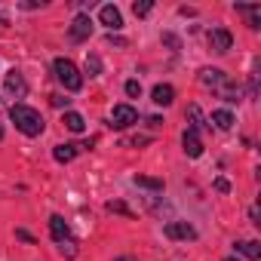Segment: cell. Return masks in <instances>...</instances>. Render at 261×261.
<instances>
[{"label": "cell", "instance_id": "obj_32", "mask_svg": "<svg viewBox=\"0 0 261 261\" xmlns=\"http://www.w3.org/2000/svg\"><path fill=\"white\" fill-rule=\"evenodd\" d=\"M68 101H71V98H65V95H53V105H56V108H65Z\"/></svg>", "mask_w": 261, "mask_h": 261}, {"label": "cell", "instance_id": "obj_4", "mask_svg": "<svg viewBox=\"0 0 261 261\" xmlns=\"http://www.w3.org/2000/svg\"><path fill=\"white\" fill-rule=\"evenodd\" d=\"M139 108L136 105H129V101H120V105H114V111H111V129H117V133H123V129H129V126H136L139 123Z\"/></svg>", "mask_w": 261, "mask_h": 261}, {"label": "cell", "instance_id": "obj_27", "mask_svg": "<svg viewBox=\"0 0 261 261\" xmlns=\"http://www.w3.org/2000/svg\"><path fill=\"white\" fill-rule=\"evenodd\" d=\"M123 92H126L129 98H142V83H139V80H126V83H123Z\"/></svg>", "mask_w": 261, "mask_h": 261}, {"label": "cell", "instance_id": "obj_8", "mask_svg": "<svg viewBox=\"0 0 261 261\" xmlns=\"http://www.w3.org/2000/svg\"><path fill=\"white\" fill-rule=\"evenodd\" d=\"M98 25H105L108 34L120 31V28H123V13H120V7H117V4H101V7H98Z\"/></svg>", "mask_w": 261, "mask_h": 261}, {"label": "cell", "instance_id": "obj_17", "mask_svg": "<svg viewBox=\"0 0 261 261\" xmlns=\"http://www.w3.org/2000/svg\"><path fill=\"white\" fill-rule=\"evenodd\" d=\"M233 13H240V16H246V22H249V28L252 31H258L261 28V7L258 4H233Z\"/></svg>", "mask_w": 261, "mask_h": 261}, {"label": "cell", "instance_id": "obj_24", "mask_svg": "<svg viewBox=\"0 0 261 261\" xmlns=\"http://www.w3.org/2000/svg\"><path fill=\"white\" fill-rule=\"evenodd\" d=\"M133 13H136L139 19L151 16V13H154V0H136V4H133Z\"/></svg>", "mask_w": 261, "mask_h": 261}, {"label": "cell", "instance_id": "obj_7", "mask_svg": "<svg viewBox=\"0 0 261 261\" xmlns=\"http://www.w3.org/2000/svg\"><path fill=\"white\" fill-rule=\"evenodd\" d=\"M181 151H185L191 160H200V157H203V151H206V145H203V136L197 133L194 126H188L185 133H181Z\"/></svg>", "mask_w": 261, "mask_h": 261}, {"label": "cell", "instance_id": "obj_18", "mask_svg": "<svg viewBox=\"0 0 261 261\" xmlns=\"http://www.w3.org/2000/svg\"><path fill=\"white\" fill-rule=\"evenodd\" d=\"M215 95H218L224 105H240V101H243V89H240V83H233V80H227Z\"/></svg>", "mask_w": 261, "mask_h": 261}, {"label": "cell", "instance_id": "obj_36", "mask_svg": "<svg viewBox=\"0 0 261 261\" xmlns=\"http://www.w3.org/2000/svg\"><path fill=\"white\" fill-rule=\"evenodd\" d=\"M114 261H139V258H136V255H117Z\"/></svg>", "mask_w": 261, "mask_h": 261}, {"label": "cell", "instance_id": "obj_23", "mask_svg": "<svg viewBox=\"0 0 261 261\" xmlns=\"http://www.w3.org/2000/svg\"><path fill=\"white\" fill-rule=\"evenodd\" d=\"M105 209H108V212H117V215H126V218H136V212L129 209V206H126L123 200H111V203H108Z\"/></svg>", "mask_w": 261, "mask_h": 261}, {"label": "cell", "instance_id": "obj_15", "mask_svg": "<svg viewBox=\"0 0 261 261\" xmlns=\"http://www.w3.org/2000/svg\"><path fill=\"white\" fill-rule=\"evenodd\" d=\"M233 252L243 255L246 261H258L261 258V243L258 240H233Z\"/></svg>", "mask_w": 261, "mask_h": 261}, {"label": "cell", "instance_id": "obj_16", "mask_svg": "<svg viewBox=\"0 0 261 261\" xmlns=\"http://www.w3.org/2000/svg\"><path fill=\"white\" fill-rule=\"evenodd\" d=\"M62 123H65L68 133H74V136H83L86 133V117L80 111H65L62 114Z\"/></svg>", "mask_w": 261, "mask_h": 261}, {"label": "cell", "instance_id": "obj_37", "mask_svg": "<svg viewBox=\"0 0 261 261\" xmlns=\"http://www.w3.org/2000/svg\"><path fill=\"white\" fill-rule=\"evenodd\" d=\"M4 136H7V129H4V123H0V142H4Z\"/></svg>", "mask_w": 261, "mask_h": 261}, {"label": "cell", "instance_id": "obj_28", "mask_svg": "<svg viewBox=\"0 0 261 261\" xmlns=\"http://www.w3.org/2000/svg\"><path fill=\"white\" fill-rule=\"evenodd\" d=\"M16 7H19V10H43L46 0H19Z\"/></svg>", "mask_w": 261, "mask_h": 261}, {"label": "cell", "instance_id": "obj_6", "mask_svg": "<svg viewBox=\"0 0 261 261\" xmlns=\"http://www.w3.org/2000/svg\"><path fill=\"white\" fill-rule=\"evenodd\" d=\"M206 43H209V49H212L215 56H224V53L233 49V34L218 25V28H212V31L206 34Z\"/></svg>", "mask_w": 261, "mask_h": 261}, {"label": "cell", "instance_id": "obj_22", "mask_svg": "<svg viewBox=\"0 0 261 261\" xmlns=\"http://www.w3.org/2000/svg\"><path fill=\"white\" fill-rule=\"evenodd\" d=\"M246 98L255 101L258 98V62L252 65V74H249V86H246Z\"/></svg>", "mask_w": 261, "mask_h": 261}, {"label": "cell", "instance_id": "obj_14", "mask_svg": "<svg viewBox=\"0 0 261 261\" xmlns=\"http://www.w3.org/2000/svg\"><path fill=\"white\" fill-rule=\"evenodd\" d=\"M151 101H154L157 108H169V105L175 101V86H172V83H157V86L151 89Z\"/></svg>", "mask_w": 261, "mask_h": 261}, {"label": "cell", "instance_id": "obj_25", "mask_svg": "<svg viewBox=\"0 0 261 261\" xmlns=\"http://www.w3.org/2000/svg\"><path fill=\"white\" fill-rule=\"evenodd\" d=\"M160 40H163V46H169L172 53H181V37H178V34H172V31H163V34H160Z\"/></svg>", "mask_w": 261, "mask_h": 261}, {"label": "cell", "instance_id": "obj_5", "mask_svg": "<svg viewBox=\"0 0 261 261\" xmlns=\"http://www.w3.org/2000/svg\"><path fill=\"white\" fill-rule=\"evenodd\" d=\"M92 28H95L92 16H89V13H77V16L71 19V25H68V40H71V43H86V40L92 37Z\"/></svg>", "mask_w": 261, "mask_h": 261}, {"label": "cell", "instance_id": "obj_9", "mask_svg": "<svg viewBox=\"0 0 261 261\" xmlns=\"http://www.w3.org/2000/svg\"><path fill=\"white\" fill-rule=\"evenodd\" d=\"M197 80H200L206 89L218 92V89H221L230 77H227V71H221V68H209V65H206V68H200V71H197Z\"/></svg>", "mask_w": 261, "mask_h": 261}, {"label": "cell", "instance_id": "obj_34", "mask_svg": "<svg viewBox=\"0 0 261 261\" xmlns=\"http://www.w3.org/2000/svg\"><path fill=\"white\" fill-rule=\"evenodd\" d=\"M178 13L181 16H197V10H191V7H178Z\"/></svg>", "mask_w": 261, "mask_h": 261}, {"label": "cell", "instance_id": "obj_35", "mask_svg": "<svg viewBox=\"0 0 261 261\" xmlns=\"http://www.w3.org/2000/svg\"><path fill=\"white\" fill-rule=\"evenodd\" d=\"M160 123H163V120H160V117H148V126H151V129H157V126H160Z\"/></svg>", "mask_w": 261, "mask_h": 261}, {"label": "cell", "instance_id": "obj_26", "mask_svg": "<svg viewBox=\"0 0 261 261\" xmlns=\"http://www.w3.org/2000/svg\"><path fill=\"white\" fill-rule=\"evenodd\" d=\"M77 252H80V249H77V240H68V243H59V255H62V258H68V261H74V258H77Z\"/></svg>", "mask_w": 261, "mask_h": 261}, {"label": "cell", "instance_id": "obj_30", "mask_svg": "<svg viewBox=\"0 0 261 261\" xmlns=\"http://www.w3.org/2000/svg\"><path fill=\"white\" fill-rule=\"evenodd\" d=\"M16 240H22V243H28V246H34V243H37V240H34L25 227H19V230H16Z\"/></svg>", "mask_w": 261, "mask_h": 261}, {"label": "cell", "instance_id": "obj_11", "mask_svg": "<svg viewBox=\"0 0 261 261\" xmlns=\"http://www.w3.org/2000/svg\"><path fill=\"white\" fill-rule=\"evenodd\" d=\"M89 145H92V142H86V145H77V142H62V145H56V148H53V160H56V163H71L77 154L89 151Z\"/></svg>", "mask_w": 261, "mask_h": 261}, {"label": "cell", "instance_id": "obj_1", "mask_svg": "<svg viewBox=\"0 0 261 261\" xmlns=\"http://www.w3.org/2000/svg\"><path fill=\"white\" fill-rule=\"evenodd\" d=\"M10 120L16 123L19 133H22V136H28V139H40V136L46 133V120H43V114H40L37 108L25 105V101L10 105Z\"/></svg>", "mask_w": 261, "mask_h": 261}, {"label": "cell", "instance_id": "obj_29", "mask_svg": "<svg viewBox=\"0 0 261 261\" xmlns=\"http://www.w3.org/2000/svg\"><path fill=\"white\" fill-rule=\"evenodd\" d=\"M212 188H215L218 194H230V181H227V178H215V181H212Z\"/></svg>", "mask_w": 261, "mask_h": 261}, {"label": "cell", "instance_id": "obj_19", "mask_svg": "<svg viewBox=\"0 0 261 261\" xmlns=\"http://www.w3.org/2000/svg\"><path fill=\"white\" fill-rule=\"evenodd\" d=\"M133 185L136 188H145V191H154V194H163L166 191V181L163 178H154V175H133Z\"/></svg>", "mask_w": 261, "mask_h": 261}, {"label": "cell", "instance_id": "obj_31", "mask_svg": "<svg viewBox=\"0 0 261 261\" xmlns=\"http://www.w3.org/2000/svg\"><path fill=\"white\" fill-rule=\"evenodd\" d=\"M249 221H252L255 227L261 224V215H258V206H249Z\"/></svg>", "mask_w": 261, "mask_h": 261}, {"label": "cell", "instance_id": "obj_12", "mask_svg": "<svg viewBox=\"0 0 261 261\" xmlns=\"http://www.w3.org/2000/svg\"><path fill=\"white\" fill-rule=\"evenodd\" d=\"M49 237H53V243L59 246V243H68V240H74V233H71V224L59 215V212H53L49 215Z\"/></svg>", "mask_w": 261, "mask_h": 261}, {"label": "cell", "instance_id": "obj_13", "mask_svg": "<svg viewBox=\"0 0 261 261\" xmlns=\"http://www.w3.org/2000/svg\"><path fill=\"white\" fill-rule=\"evenodd\" d=\"M233 123H237V117H233V111H230V108H215V111L209 114V126L221 129V133H230Z\"/></svg>", "mask_w": 261, "mask_h": 261}, {"label": "cell", "instance_id": "obj_39", "mask_svg": "<svg viewBox=\"0 0 261 261\" xmlns=\"http://www.w3.org/2000/svg\"><path fill=\"white\" fill-rule=\"evenodd\" d=\"M224 261H240V258H237V255H227V258H224Z\"/></svg>", "mask_w": 261, "mask_h": 261}, {"label": "cell", "instance_id": "obj_3", "mask_svg": "<svg viewBox=\"0 0 261 261\" xmlns=\"http://www.w3.org/2000/svg\"><path fill=\"white\" fill-rule=\"evenodd\" d=\"M163 237L172 240V243H194V240H200V230H197L191 221L175 218V221H166V224H163Z\"/></svg>", "mask_w": 261, "mask_h": 261}, {"label": "cell", "instance_id": "obj_38", "mask_svg": "<svg viewBox=\"0 0 261 261\" xmlns=\"http://www.w3.org/2000/svg\"><path fill=\"white\" fill-rule=\"evenodd\" d=\"M0 25H10V19H7V16H0Z\"/></svg>", "mask_w": 261, "mask_h": 261}, {"label": "cell", "instance_id": "obj_10", "mask_svg": "<svg viewBox=\"0 0 261 261\" xmlns=\"http://www.w3.org/2000/svg\"><path fill=\"white\" fill-rule=\"evenodd\" d=\"M4 89H7L13 98H25V95H28V80H25V74H22L19 68H10L7 77H4Z\"/></svg>", "mask_w": 261, "mask_h": 261}, {"label": "cell", "instance_id": "obj_21", "mask_svg": "<svg viewBox=\"0 0 261 261\" xmlns=\"http://www.w3.org/2000/svg\"><path fill=\"white\" fill-rule=\"evenodd\" d=\"M83 71H86L89 77H101V71H105V65H101V56L89 53V56H86V62H83ZM86 74H83V77H86Z\"/></svg>", "mask_w": 261, "mask_h": 261}, {"label": "cell", "instance_id": "obj_20", "mask_svg": "<svg viewBox=\"0 0 261 261\" xmlns=\"http://www.w3.org/2000/svg\"><path fill=\"white\" fill-rule=\"evenodd\" d=\"M188 117H191V123H188V126H194V129H197V133H200V136H203V133H206V129H212V126H209V120H206V114H203V108H200V105H191V108H188Z\"/></svg>", "mask_w": 261, "mask_h": 261}, {"label": "cell", "instance_id": "obj_2", "mask_svg": "<svg viewBox=\"0 0 261 261\" xmlns=\"http://www.w3.org/2000/svg\"><path fill=\"white\" fill-rule=\"evenodd\" d=\"M53 74H56V80H59V86L65 89V92H80L83 89V74H80V68L71 62V59H65V56H59V59H53Z\"/></svg>", "mask_w": 261, "mask_h": 261}, {"label": "cell", "instance_id": "obj_33", "mask_svg": "<svg viewBox=\"0 0 261 261\" xmlns=\"http://www.w3.org/2000/svg\"><path fill=\"white\" fill-rule=\"evenodd\" d=\"M108 43H114V46H126V40H123V37H114V34H108Z\"/></svg>", "mask_w": 261, "mask_h": 261}]
</instances>
